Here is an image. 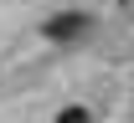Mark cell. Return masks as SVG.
<instances>
[{"label":"cell","mask_w":134,"mask_h":123,"mask_svg":"<svg viewBox=\"0 0 134 123\" xmlns=\"http://www.w3.org/2000/svg\"><path fill=\"white\" fill-rule=\"evenodd\" d=\"M83 31H88V16H83V10H67V16H57V21L41 26L47 41H72V36H83Z\"/></svg>","instance_id":"obj_1"},{"label":"cell","mask_w":134,"mask_h":123,"mask_svg":"<svg viewBox=\"0 0 134 123\" xmlns=\"http://www.w3.org/2000/svg\"><path fill=\"white\" fill-rule=\"evenodd\" d=\"M57 123H93V113H88V108H62V113H57Z\"/></svg>","instance_id":"obj_2"}]
</instances>
